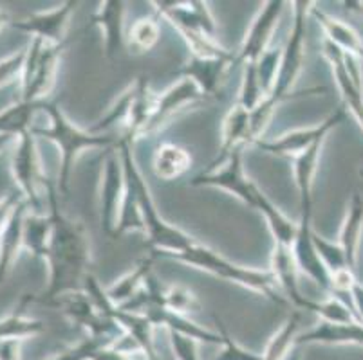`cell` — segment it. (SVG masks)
Listing matches in <instances>:
<instances>
[{"instance_id": "6da1fadb", "label": "cell", "mask_w": 363, "mask_h": 360, "mask_svg": "<svg viewBox=\"0 0 363 360\" xmlns=\"http://www.w3.org/2000/svg\"><path fill=\"white\" fill-rule=\"evenodd\" d=\"M49 200V218H51V240H49L48 260L49 285L45 297L82 290L84 279L91 269L92 252L87 229L80 220H72L60 211L58 191L51 182H44Z\"/></svg>"}, {"instance_id": "7a4b0ae2", "label": "cell", "mask_w": 363, "mask_h": 360, "mask_svg": "<svg viewBox=\"0 0 363 360\" xmlns=\"http://www.w3.org/2000/svg\"><path fill=\"white\" fill-rule=\"evenodd\" d=\"M242 150L244 146L235 148L232 153L228 155L226 161L220 164L219 170L210 168L208 171H203L190 180V186L217 187V190H224L228 193L235 194L240 202L250 206L252 209H257L266 218L267 227L275 238V245L293 247L298 223L291 222L286 214L280 213L279 207L262 193V190L253 182L252 178L246 177L242 164Z\"/></svg>"}, {"instance_id": "3957f363", "label": "cell", "mask_w": 363, "mask_h": 360, "mask_svg": "<svg viewBox=\"0 0 363 360\" xmlns=\"http://www.w3.org/2000/svg\"><path fill=\"white\" fill-rule=\"evenodd\" d=\"M118 151H120L125 173L130 177L134 187H136L141 223H143V233L147 234V247L150 249L152 256L174 257L177 254L184 252L186 249H190L197 240L188 233H184V231H181L179 227L170 226V223L164 222L163 218H161L160 211H157L156 204H154V198L150 194V190H148L147 180H145L140 168H138L130 141L120 137Z\"/></svg>"}, {"instance_id": "277c9868", "label": "cell", "mask_w": 363, "mask_h": 360, "mask_svg": "<svg viewBox=\"0 0 363 360\" xmlns=\"http://www.w3.org/2000/svg\"><path fill=\"white\" fill-rule=\"evenodd\" d=\"M42 110L48 112L49 128H31V134L49 139L60 150L62 163L60 175H58V190L64 197H67L69 186H71V173L74 170L78 155L85 150H94V148H116L120 137H114L111 134H92V132L76 127L55 103L45 101Z\"/></svg>"}, {"instance_id": "5b68a950", "label": "cell", "mask_w": 363, "mask_h": 360, "mask_svg": "<svg viewBox=\"0 0 363 360\" xmlns=\"http://www.w3.org/2000/svg\"><path fill=\"white\" fill-rule=\"evenodd\" d=\"M172 260L183 262L186 265L204 270V272L213 274V276L220 277V279H226V281H232L235 285L244 286V289L253 290V292L260 294V296L267 297V299H272L273 303H279V305L288 303L286 297L277 294V281L272 270H257L240 267L226 260L224 256H220L219 252L212 250L210 247L203 245L201 242H196L190 249L177 254Z\"/></svg>"}, {"instance_id": "8992f818", "label": "cell", "mask_w": 363, "mask_h": 360, "mask_svg": "<svg viewBox=\"0 0 363 360\" xmlns=\"http://www.w3.org/2000/svg\"><path fill=\"white\" fill-rule=\"evenodd\" d=\"M309 8H311V2H293V28L288 42L282 47V59H280L275 88H273L272 94L267 95L279 105L286 99L325 92L323 87H315L296 92V94H289V91L298 79L300 72H302L303 62H306V16L309 15Z\"/></svg>"}, {"instance_id": "52a82bcc", "label": "cell", "mask_w": 363, "mask_h": 360, "mask_svg": "<svg viewBox=\"0 0 363 360\" xmlns=\"http://www.w3.org/2000/svg\"><path fill=\"white\" fill-rule=\"evenodd\" d=\"M64 44H48L33 38L26 51L24 72H22V101L38 103L52 91Z\"/></svg>"}, {"instance_id": "ba28073f", "label": "cell", "mask_w": 363, "mask_h": 360, "mask_svg": "<svg viewBox=\"0 0 363 360\" xmlns=\"http://www.w3.org/2000/svg\"><path fill=\"white\" fill-rule=\"evenodd\" d=\"M40 303L60 310L74 325L84 326L91 337H105L118 341L125 335V330L112 317L104 315L84 290H72L51 299H40Z\"/></svg>"}, {"instance_id": "9c48e42d", "label": "cell", "mask_w": 363, "mask_h": 360, "mask_svg": "<svg viewBox=\"0 0 363 360\" xmlns=\"http://www.w3.org/2000/svg\"><path fill=\"white\" fill-rule=\"evenodd\" d=\"M125 197V171L120 151L111 150L101 164L98 186V218L100 227L108 238L116 236L118 218Z\"/></svg>"}, {"instance_id": "30bf717a", "label": "cell", "mask_w": 363, "mask_h": 360, "mask_svg": "<svg viewBox=\"0 0 363 360\" xmlns=\"http://www.w3.org/2000/svg\"><path fill=\"white\" fill-rule=\"evenodd\" d=\"M345 117H347V108H338L315 127L291 130L288 134L273 139V141L260 139V141L253 143V146H257L264 153L277 155V157H298L308 148H311L316 141H322V139L328 137L336 127H340L345 121Z\"/></svg>"}, {"instance_id": "8fae6325", "label": "cell", "mask_w": 363, "mask_h": 360, "mask_svg": "<svg viewBox=\"0 0 363 360\" xmlns=\"http://www.w3.org/2000/svg\"><path fill=\"white\" fill-rule=\"evenodd\" d=\"M156 18H164L177 33H196V35L210 36L216 40L217 24L210 13L206 2L192 0V2H174V0H157L152 2Z\"/></svg>"}, {"instance_id": "7c38bea8", "label": "cell", "mask_w": 363, "mask_h": 360, "mask_svg": "<svg viewBox=\"0 0 363 360\" xmlns=\"http://www.w3.org/2000/svg\"><path fill=\"white\" fill-rule=\"evenodd\" d=\"M284 6H286V2H282V0L264 2L262 8L253 18L250 29H247L246 36H244L239 54L235 56V64H255L260 59V56L269 49V42H272L273 33L279 25Z\"/></svg>"}, {"instance_id": "4fadbf2b", "label": "cell", "mask_w": 363, "mask_h": 360, "mask_svg": "<svg viewBox=\"0 0 363 360\" xmlns=\"http://www.w3.org/2000/svg\"><path fill=\"white\" fill-rule=\"evenodd\" d=\"M204 99H206V95L199 91V87L194 83L192 79L181 78L177 83L157 94L154 114H152L145 135L157 132L164 124L170 123L172 119L183 114L188 107H194V105L201 103Z\"/></svg>"}, {"instance_id": "5bb4252c", "label": "cell", "mask_w": 363, "mask_h": 360, "mask_svg": "<svg viewBox=\"0 0 363 360\" xmlns=\"http://www.w3.org/2000/svg\"><path fill=\"white\" fill-rule=\"evenodd\" d=\"M13 173L16 182L21 186L26 197V202L31 204L33 209L40 211V198H38V184L42 180L38 153L35 146V135L31 132H24L18 137V146L13 153Z\"/></svg>"}, {"instance_id": "9a60e30c", "label": "cell", "mask_w": 363, "mask_h": 360, "mask_svg": "<svg viewBox=\"0 0 363 360\" xmlns=\"http://www.w3.org/2000/svg\"><path fill=\"white\" fill-rule=\"evenodd\" d=\"M313 233H315V229H313L311 218H300L298 231H296V238L293 242L296 267H298V272L306 274L318 289L333 294L331 272L316 252L315 243H313Z\"/></svg>"}, {"instance_id": "2e32d148", "label": "cell", "mask_w": 363, "mask_h": 360, "mask_svg": "<svg viewBox=\"0 0 363 360\" xmlns=\"http://www.w3.org/2000/svg\"><path fill=\"white\" fill-rule=\"evenodd\" d=\"M78 2H64L58 8H52L49 11L35 13V15L28 16L26 20L15 22L13 28L21 29V31L29 33L35 38H40L48 44H64L65 31L69 28V20H71L72 13H74Z\"/></svg>"}, {"instance_id": "e0dca14e", "label": "cell", "mask_w": 363, "mask_h": 360, "mask_svg": "<svg viewBox=\"0 0 363 360\" xmlns=\"http://www.w3.org/2000/svg\"><path fill=\"white\" fill-rule=\"evenodd\" d=\"M125 2L121 0H105L100 8L92 13L89 28H98L104 35L105 54L114 59L125 47L127 36H125Z\"/></svg>"}, {"instance_id": "ac0fdd59", "label": "cell", "mask_w": 363, "mask_h": 360, "mask_svg": "<svg viewBox=\"0 0 363 360\" xmlns=\"http://www.w3.org/2000/svg\"><path fill=\"white\" fill-rule=\"evenodd\" d=\"M235 64V56H224V58H204V56H192L186 64L174 72L179 78L192 79L206 98H212L219 92L224 74Z\"/></svg>"}, {"instance_id": "d6986e66", "label": "cell", "mask_w": 363, "mask_h": 360, "mask_svg": "<svg viewBox=\"0 0 363 360\" xmlns=\"http://www.w3.org/2000/svg\"><path fill=\"white\" fill-rule=\"evenodd\" d=\"M140 313H143V315L147 317L154 328L161 326V328H167L168 332L181 333V335L190 337V339H194V341L197 342L223 346V337H220L219 332H212V330L203 328V326H199L197 323L190 321L186 315L172 312V310L163 308V306L147 305Z\"/></svg>"}, {"instance_id": "ffe728a7", "label": "cell", "mask_w": 363, "mask_h": 360, "mask_svg": "<svg viewBox=\"0 0 363 360\" xmlns=\"http://www.w3.org/2000/svg\"><path fill=\"white\" fill-rule=\"evenodd\" d=\"M272 274L275 277L277 286H280V290H282L286 301L300 312H306L311 297H306L298 289V267H296L293 247H273Z\"/></svg>"}, {"instance_id": "44dd1931", "label": "cell", "mask_w": 363, "mask_h": 360, "mask_svg": "<svg viewBox=\"0 0 363 360\" xmlns=\"http://www.w3.org/2000/svg\"><path fill=\"white\" fill-rule=\"evenodd\" d=\"M323 141H316L311 148L295 157L293 171H295V182L298 190V204H300V218H313V186H315V177L318 173L320 157H322Z\"/></svg>"}, {"instance_id": "7402d4cb", "label": "cell", "mask_w": 363, "mask_h": 360, "mask_svg": "<svg viewBox=\"0 0 363 360\" xmlns=\"http://www.w3.org/2000/svg\"><path fill=\"white\" fill-rule=\"evenodd\" d=\"M363 236V194L354 191L349 198L347 211L343 216L342 227H340L338 243L345 254V262L351 270L356 269L358 263V250Z\"/></svg>"}, {"instance_id": "603a6c76", "label": "cell", "mask_w": 363, "mask_h": 360, "mask_svg": "<svg viewBox=\"0 0 363 360\" xmlns=\"http://www.w3.org/2000/svg\"><path fill=\"white\" fill-rule=\"evenodd\" d=\"M132 85H134V99H132L130 114H128V121L125 124L121 137L134 143V139L145 135V132H147L152 114H154V107H156L157 94L150 91L148 78H145V76H140Z\"/></svg>"}, {"instance_id": "cb8c5ba5", "label": "cell", "mask_w": 363, "mask_h": 360, "mask_svg": "<svg viewBox=\"0 0 363 360\" xmlns=\"http://www.w3.org/2000/svg\"><path fill=\"white\" fill-rule=\"evenodd\" d=\"M311 6L313 8H309V15L318 22L323 35H325V40L333 42L345 54H352L363 62V38L359 36V33L352 25L345 24L343 20L328 15L322 9L315 8V4Z\"/></svg>"}, {"instance_id": "d4e9b609", "label": "cell", "mask_w": 363, "mask_h": 360, "mask_svg": "<svg viewBox=\"0 0 363 360\" xmlns=\"http://www.w3.org/2000/svg\"><path fill=\"white\" fill-rule=\"evenodd\" d=\"M302 344H358L363 346V323L333 325L320 321L308 332L300 333L296 346Z\"/></svg>"}, {"instance_id": "484cf974", "label": "cell", "mask_w": 363, "mask_h": 360, "mask_svg": "<svg viewBox=\"0 0 363 360\" xmlns=\"http://www.w3.org/2000/svg\"><path fill=\"white\" fill-rule=\"evenodd\" d=\"M28 202H18L13 207L4 229L0 231V281L15 262L18 249L24 243V220Z\"/></svg>"}, {"instance_id": "4316f807", "label": "cell", "mask_w": 363, "mask_h": 360, "mask_svg": "<svg viewBox=\"0 0 363 360\" xmlns=\"http://www.w3.org/2000/svg\"><path fill=\"white\" fill-rule=\"evenodd\" d=\"M154 262H156V257L152 256V254H148L147 257L140 260L130 272L121 276L108 289H105L107 290L108 299L116 306H120V308H123L128 303L134 301L140 296L141 290H143L145 283H147V277L152 274Z\"/></svg>"}, {"instance_id": "83f0119b", "label": "cell", "mask_w": 363, "mask_h": 360, "mask_svg": "<svg viewBox=\"0 0 363 360\" xmlns=\"http://www.w3.org/2000/svg\"><path fill=\"white\" fill-rule=\"evenodd\" d=\"M250 119L252 112L235 103L232 110L228 112L223 123V141H220V155L213 161L212 168H217L228 158L235 148L246 146L250 135Z\"/></svg>"}, {"instance_id": "f1b7e54d", "label": "cell", "mask_w": 363, "mask_h": 360, "mask_svg": "<svg viewBox=\"0 0 363 360\" xmlns=\"http://www.w3.org/2000/svg\"><path fill=\"white\" fill-rule=\"evenodd\" d=\"M192 166V155L177 144L164 143L157 146L152 161L154 175L161 180H176Z\"/></svg>"}, {"instance_id": "f546056e", "label": "cell", "mask_w": 363, "mask_h": 360, "mask_svg": "<svg viewBox=\"0 0 363 360\" xmlns=\"http://www.w3.org/2000/svg\"><path fill=\"white\" fill-rule=\"evenodd\" d=\"M302 312L300 310H293L288 315V319L284 321V325L273 333L269 342L266 344L262 355V360H286L291 355L293 348L296 346V339L302 332Z\"/></svg>"}, {"instance_id": "4dcf8cb0", "label": "cell", "mask_w": 363, "mask_h": 360, "mask_svg": "<svg viewBox=\"0 0 363 360\" xmlns=\"http://www.w3.org/2000/svg\"><path fill=\"white\" fill-rule=\"evenodd\" d=\"M306 312L316 313V315L320 317V321L333 323V325H351V323H359L354 310L349 308L345 303L336 299L335 296L325 297V299H309Z\"/></svg>"}, {"instance_id": "1f68e13d", "label": "cell", "mask_w": 363, "mask_h": 360, "mask_svg": "<svg viewBox=\"0 0 363 360\" xmlns=\"http://www.w3.org/2000/svg\"><path fill=\"white\" fill-rule=\"evenodd\" d=\"M51 218L44 216V214H33L28 216L26 214L24 220V243L33 254L36 256L45 257L49 247V240H51Z\"/></svg>"}, {"instance_id": "d6a6232c", "label": "cell", "mask_w": 363, "mask_h": 360, "mask_svg": "<svg viewBox=\"0 0 363 360\" xmlns=\"http://www.w3.org/2000/svg\"><path fill=\"white\" fill-rule=\"evenodd\" d=\"M132 99H134V85L127 88L125 92H121L120 98L111 105L105 115L101 119H98L96 123L92 124L91 128H87L89 132L92 134H108L112 128H116L118 124H127L128 121V114H130V107H132Z\"/></svg>"}, {"instance_id": "836d02e7", "label": "cell", "mask_w": 363, "mask_h": 360, "mask_svg": "<svg viewBox=\"0 0 363 360\" xmlns=\"http://www.w3.org/2000/svg\"><path fill=\"white\" fill-rule=\"evenodd\" d=\"M161 38V28L157 18H140L128 29V47L136 52H147L157 45Z\"/></svg>"}, {"instance_id": "e575fe53", "label": "cell", "mask_w": 363, "mask_h": 360, "mask_svg": "<svg viewBox=\"0 0 363 360\" xmlns=\"http://www.w3.org/2000/svg\"><path fill=\"white\" fill-rule=\"evenodd\" d=\"M42 332H44V325L40 321L29 319L21 312L0 321V341H8V339L24 341L26 337L38 335Z\"/></svg>"}, {"instance_id": "d590c367", "label": "cell", "mask_w": 363, "mask_h": 360, "mask_svg": "<svg viewBox=\"0 0 363 360\" xmlns=\"http://www.w3.org/2000/svg\"><path fill=\"white\" fill-rule=\"evenodd\" d=\"M264 99H266V94L262 91V85H260L257 62L255 64H244L242 85H240V94L237 103L246 108V110L253 112L255 108H259Z\"/></svg>"}, {"instance_id": "8d00e7d4", "label": "cell", "mask_w": 363, "mask_h": 360, "mask_svg": "<svg viewBox=\"0 0 363 360\" xmlns=\"http://www.w3.org/2000/svg\"><path fill=\"white\" fill-rule=\"evenodd\" d=\"M116 341H112V339H105V337H91L89 335L87 339L80 342V344L72 346V348H67L65 352L58 353L52 359L49 360H94L96 359L98 353L101 352L104 348H108Z\"/></svg>"}, {"instance_id": "74e56055", "label": "cell", "mask_w": 363, "mask_h": 360, "mask_svg": "<svg viewBox=\"0 0 363 360\" xmlns=\"http://www.w3.org/2000/svg\"><path fill=\"white\" fill-rule=\"evenodd\" d=\"M313 243H315L316 252L322 257V262L325 263L329 272L335 274L342 269H349L347 262H345V254H343L338 242H331L328 238L320 236L315 231V233H313Z\"/></svg>"}, {"instance_id": "f35d334b", "label": "cell", "mask_w": 363, "mask_h": 360, "mask_svg": "<svg viewBox=\"0 0 363 360\" xmlns=\"http://www.w3.org/2000/svg\"><path fill=\"white\" fill-rule=\"evenodd\" d=\"M280 59H282V49H267L260 59L257 62V71H259L260 85L266 94V98L273 92L275 88L277 76H279L280 69Z\"/></svg>"}, {"instance_id": "ab89813d", "label": "cell", "mask_w": 363, "mask_h": 360, "mask_svg": "<svg viewBox=\"0 0 363 360\" xmlns=\"http://www.w3.org/2000/svg\"><path fill=\"white\" fill-rule=\"evenodd\" d=\"M213 319H216V323L219 325V333L220 337H223V352H220L213 360H262V355L242 348V346L233 339L232 333L228 332V328L224 326V323L220 321L219 317L213 315Z\"/></svg>"}, {"instance_id": "60d3db41", "label": "cell", "mask_w": 363, "mask_h": 360, "mask_svg": "<svg viewBox=\"0 0 363 360\" xmlns=\"http://www.w3.org/2000/svg\"><path fill=\"white\" fill-rule=\"evenodd\" d=\"M168 335H170V344L177 360H201L199 355H197V344L199 342L176 332H168Z\"/></svg>"}, {"instance_id": "b9f144b4", "label": "cell", "mask_w": 363, "mask_h": 360, "mask_svg": "<svg viewBox=\"0 0 363 360\" xmlns=\"http://www.w3.org/2000/svg\"><path fill=\"white\" fill-rule=\"evenodd\" d=\"M24 64H26V51L16 52V54L9 56L8 59L0 62V85H6L9 81H13V78H22V72H24Z\"/></svg>"}, {"instance_id": "7bdbcfd3", "label": "cell", "mask_w": 363, "mask_h": 360, "mask_svg": "<svg viewBox=\"0 0 363 360\" xmlns=\"http://www.w3.org/2000/svg\"><path fill=\"white\" fill-rule=\"evenodd\" d=\"M0 360H21V341H0Z\"/></svg>"}, {"instance_id": "ee69618b", "label": "cell", "mask_w": 363, "mask_h": 360, "mask_svg": "<svg viewBox=\"0 0 363 360\" xmlns=\"http://www.w3.org/2000/svg\"><path fill=\"white\" fill-rule=\"evenodd\" d=\"M351 299L352 305H354V312L356 317H358V321L363 323V285L362 283H356L354 286L351 289Z\"/></svg>"}, {"instance_id": "f6af8a7d", "label": "cell", "mask_w": 363, "mask_h": 360, "mask_svg": "<svg viewBox=\"0 0 363 360\" xmlns=\"http://www.w3.org/2000/svg\"><path fill=\"white\" fill-rule=\"evenodd\" d=\"M94 360H132V356L125 355V353L118 352V349H114L112 346H108V348L101 349Z\"/></svg>"}, {"instance_id": "bcb514c9", "label": "cell", "mask_w": 363, "mask_h": 360, "mask_svg": "<svg viewBox=\"0 0 363 360\" xmlns=\"http://www.w3.org/2000/svg\"><path fill=\"white\" fill-rule=\"evenodd\" d=\"M359 177L363 178V168H362V170H359Z\"/></svg>"}]
</instances>
